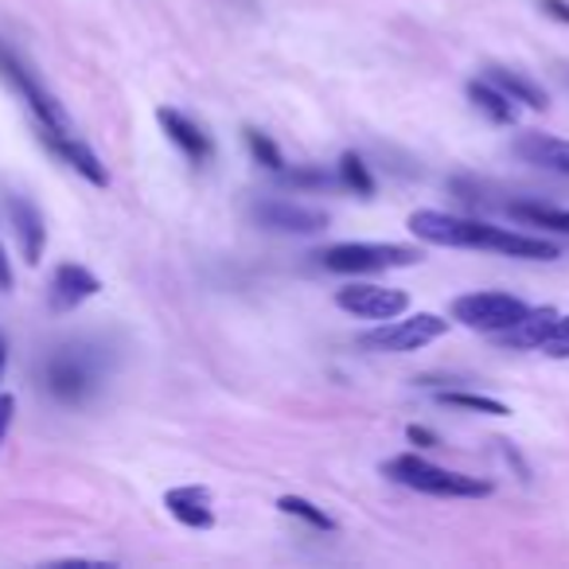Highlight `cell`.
<instances>
[{"label":"cell","instance_id":"1","mask_svg":"<svg viewBox=\"0 0 569 569\" xmlns=\"http://www.w3.org/2000/svg\"><path fill=\"white\" fill-rule=\"evenodd\" d=\"M106 375H110V356H106L102 343L90 340L63 343L40 367L43 390L63 406H87L102 390Z\"/></svg>","mask_w":569,"mask_h":569},{"label":"cell","instance_id":"2","mask_svg":"<svg viewBox=\"0 0 569 569\" xmlns=\"http://www.w3.org/2000/svg\"><path fill=\"white\" fill-rule=\"evenodd\" d=\"M382 476H390L395 483L410 491H426V496H441V499H483L491 496L488 480H476L465 472H449V468L429 465L418 452H402V457H390L382 465Z\"/></svg>","mask_w":569,"mask_h":569},{"label":"cell","instance_id":"3","mask_svg":"<svg viewBox=\"0 0 569 569\" xmlns=\"http://www.w3.org/2000/svg\"><path fill=\"white\" fill-rule=\"evenodd\" d=\"M413 261H421V253L398 242H340L320 253V266L332 273H379V269H402Z\"/></svg>","mask_w":569,"mask_h":569},{"label":"cell","instance_id":"4","mask_svg":"<svg viewBox=\"0 0 569 569\" xmlns=\"http://www.w3.org/2000/svg\"><path fill=\"white\" fill-rule=\"evenodd\" d=\"M449 332V320L437 317V312H418V317H406V320H382L375 332H363L359 336V343H363L367 351H390V356H406V351H418L426 348V343L441 340V336Z\"/></svg>","mask_w":569,"mask_h":569},{"label":"cell","instance_id":"5","mask_svg":"<svg viewBox=\"0 0 569 569\" xmlns=\"http://www.w3.org/2000/svg\"><path fill=\"white\" fill-rule=\"evenodd\" d=\"M527 309L530 305L511 293H465L452 301V320L472 328V332L496 336V332H503V328H511Z\"/></svg>","mask_w":569,"mask_h":569},{"label":"cell","instance_id":"6","mask_svg":"<svg viewBox=\"0 0 569 569\" xmlns=\"http://www.w3.org/2000/svg\"><path fill=\"white\" fill-rule=\"evenodd\" d=\"M483 227H488V222L460 219V214H445V211H413L410 214V230L421 238V242L457 246V250H480Z\"/></svg>","mask_w":569,"mask_h":569},{"label":"cell","instance_id":"7","mask_svg":"<svg viewBox=\"0 0 569 569\" xmlns=\"http://www.w3.org/2000/svg\"><path fill=\"white\" fill-rule=\"evenodd\" d=\"M250 214L261 230H273V234H317V230L328 227L325 211L293 203V199H258Z\"/></svg>","mask_w":569,"mask_h":569},{"label":"cell","instance_id":"8","mask_svg":"<svg viewBox=\"0 0 569 569\" xmlns=\"http://www.w3.org/2000/svg\"><path fill=\"white\" fill-rule=\"evenodd\" d=\"M336 305L359 320H395L410 309V297L402 289H387V284H343L336 293Z\"/></svg>","mask_w":569,"mask_h":569},{"label":"cell","instance_id":"9","mask_svg":"<svg viewBox=\"0 0 569 569\" xmlns=\"http://www.w3.org/2000/svg\"><path fill=\"white\" fill-rule=\"evenodd\" d=\"M0 74L12 82V87L20 90V98H24L28 106H32V113L40 118V126H51V129H71V121H67L63 106L56 102V98L48 94V90L36 82V74L28 71L24 63H20L17 56H12L9 48H0Z\"/></svg>","mask_w":569,"mask_h":569},{"label":"cell","instance_id":"10","mask_svg":"<svg viewBox=\"0 0 569 569\" xmlns=\"http://www.w3.org/2000/svg\"><path fill=\"white\" fill-rule=\"evenodd\" d=\"M40 141L48 144L51 152H56L63 164H71L74 172L82 176V180H90L94 188H106L110 183V172H106V164L98 160V152L90 149V144H82L79 137L71 133V129H51V126H40Z\"/></svg>","mask_w":569,"mask_h":569},{"label":"cell","instance_id":"11","mask_svg":"<svg viewBox=\"0 0 569 569\" xmlns=\"http://www.w3.org/2000/svg\"><path fill=\"white\" fill-rule=\"evenodd\" d=\"M102 293V281L90 273L87 266H74V261H63L51 277V309L56 312H71L79 309L82 301Z\"/></svg>","mask_w":569,"mask_h":569},{"label":"cell","instance_id":"12","mask_svg":"<svg viewBox=\"0 0 569 569\" xmlns=\"http://www.w3.org/2000/svg\"><path fill=\"white\" fill-rule=\"evenodd\" d=\"M480 250L507 253V258H527V261H553L558 258V246L546 242V238L519 234V230H507V227H491V222L483 227Z\"/></svg>","mask_w":569,"mask_h":569},{"label":"cell","instance_id":"13","mask_svg":"<svg viewBox=\"0 0 569 569\" xmlns=\"http://www.w3.org/2000/svg\"><path fill=\"white\" fill-rule=\"evenodd\" d=\"M211 503H214L211 491L199 488V483H183V488L164 491L168 515L191 530H211L214 527V507Z\"/></svg>","mask_w":569,"mask_h":569},{"label":"cell","instance_id":"14","mask_svg":"<svg viewBox=\"0 0 569 569\" xmlns=\"http://www.w3.org/2000/svg\"><path fill=\"white\" fill-rule=\"evenodd\" d=\"M9 219H12V230H17L20 250H24V261L28 266H40L43 246H48V227H43L40 207H36L32 199L12 196L9 199Z\"/></svg>","mask_w":569,"mask_h":569},{"label":"cell","instance_id":"15","mask_svg":"<svg viewBox=\"0 0 569 569\" xmlns=\"http://www.w3.org/2000/svg\"><path fill=\"white\" fill-rule=\"evenodd\" d=\"M561 312L558 309H527L511 328L496 332L499 348H511V351H538L546 343V336L553 332Z\"/></svg>","mask_w":569,"mask_h":569},{"label":"cell","instance_id":"16","mask_svg":"<svg viewBox=\"0 0 569 569\" xmlns=\"http://www.w3.org/2000/svg\"><path fill=\"white\" fill-rule=\"evenodd\" d=\"M157 121H160V129L168 133V141H172L176 149L191 160V164H207V160H211V137H207L191 118H183L180 110H168V106H160Z\"/></svg>","mask_w":569,"mask_h":569},{"label":"cell","instance_id":"17","mask_svg":"<svg viewBox=\"0 0 569 569\" xmlns=\"http://www.w3.org/2000/svg\"><path fill=\"white\" fill-rule=\"evenodd\" d=\"M515 152H519L527 164H538V168H546V172L569 176V141H561V137L522 133L519 141H515Z\"/></svg>","mask_w":569,"mask_h":569},{"label":"cell","instance_id":"18","mask_svg":"<svg viewBox=\"0 0 569 569\" xmlns=\"http://www.w3.org/2000/svg\"><path fill=\"white\" fill-rule=\"evenodd\" d=\"M483 79H488L491 87L503 90L511 102L527 106V110H546V106H550L546 90L538 87V82H530L527 74H519V71H507V67H488V71H483Z\"/></svg>","mask_w":569,"mask_h":569},{"label":"cell","instance_id":"19","mask_svg":"<svg viewBox=\"0 0 569 569\" xmlns=\"http://www.w3.org/2000/svg\"><path fill=\"white\" fill-rule=\"evenodd\" d=\"M468 98H472L476 110H483L491 121H499V126H511L515 118H519V110H515V102L503 94L499 87H491L488 79H476L468 82Z\"/></svg>","mask_w":569,"mask_h":569},{"label":"cell","instance_id":"20","mask_svg":"<svg viewBox=\"0 0 569 569\" xmlns=\"http://www.w3.org/2000/svg\"><path fill=\"white\" fill-rule=\"evenodd\" d=\"M507 211H511V219L527 222V227H546V230H561V234H569V211H566V207H550V203H511Z\"/></svg>","mask_w":569,"mask_h":569},{"label":"cell","instance_id":"21","mask_svg":"<svg viewBox=\"0 0 569 569\" xmlns=\"http://www.w3.org/2000/svg\"><path fill=\"white\" fill-rule=\"evenodd\" d=\"M437 402L457 406V410H472V413H491V418H507V413H511L503 402H496V398L468 395V390H441V395H437Z\"/></svg>","mask_w":569,"mask_h":569},{"label":"cell","instance_id":"22","mask_svg":"<svg viewBox=\"0 0 569 569\" xmlns=\"http://www.w3.org/2000/svg\"><path fill=\"white\" fill-rule=\"evenodd\" d=\"M340 183H343V188L356 191V196H363V199L375 196L371 172H367L363 157H356V152H343V157H340Z\"/></svg>","mask_w":569,"mask_h":569},{"label":"cell","instance_id":"23","mask_svg":"<svg viewBox=\"0 0 569 569\" xmlns=\"http://www.w3.org/2000/svg\"><path fill=\"white\" fill-rule=\"evenodd\" d=\"M277 507H281L284 515H297V519H305L309 527H317V530H336L332 515H325L317 503H309L305 496H281V499H277Z\"/></svg>","mask_w":569,"mask_h":569},{"label":"cell","instance_id":"24","mask_svg":"<svg viewBox=\"0 0 569 569\" xmlns=\"http://www.w3.org/2000/svg\"><path fill=\"white\" fill-rule=\"evenodd\" d=\"M246 144H250V157L258 160L261 168H269V172H277V176L284 172V157H281V149H277V144L269 141L266 133H258V129H246Z\"/></svg>","mask_w":569,"mask_h":569},{"label":"cell","instance_id":"25","mask_svg":"<svg viewBox=\"0 0 569 569\" xmlns=\"http://www.w3.org/2000/svg\"><path fill=\"white\" fill-rule=\"evenodd\" d=\"M538 351H546L550 359H569V317H558L553 332L546 336V343Z\"/></svg>","mask_w":569,"mask_h":569},{"label":"cell","instance_id":"26","mask_svg":"<svg viewBox=\"0 0 569 569\" xmlns=\"http://www.w3.org/2000/svg\"><path fill=\"white\" fill-rule=\"evenodd\" d=\"M281 176H284L289 183H297V188H328V183H332V176H328V172H317V168H293V172L284 168Z\"/></svg>","mask_w":569,"mask_h":569},{"label":"cell","instance_id":"27","mask_svg":"<svg viewBox=\"0 0 569 569\" xmlns=\"http://www.w3.org/2000/svg\"><path fill=\"white\" fill-rule=\"evenodd\" d=\"M538 9L546 12V17L561 20V24H569V0H538Z\"/></svg>","mask_w":569,"mask_h":569},{"label":"cell","instance_id":"28","mask_svg":"<svg viewBox=\"0 0 569 569\" xmlns=\"http://www.w3.org/2000/svg\"><path fill=\"white\" fill-rule=\"evenodd\" d=\"M12 410H17V398L0 395V441H4V433H9V426H12Z\"/></svg>","mask_w":569,"mask_h":569},{"label":"cell","instance_id":"29","mask_svg":"<svg viewBox=\"0 0 569 569\" xmlns=\"http://www.w3.org/2000/svg\"><path fill=\"white\" fill-rule=\"evenodd\" d=\"M0 289L4 293L12 289V266H9V253H4V242H0Z\"/></svg>","mask_w":569,"mask_h":569},{"label":"cell","instance_id":"30","mask_svg":"<svg viewBox=\"0 0 569 569\" xmlns=\"http://www.w3.org/2000/svg\"><path fill=\"white\" fill-rule=\"evenodd\" d=\"M406 437H410L413 445H433V441H437V437L429 433V429H418V426H410V429H406Z\"/></svg>","mask_w":569,"mask_h":569},{"label":"cell","instance_id":"31","mask_svg":"<svg viewBox=\"0 0 569 569\" xmlns=\"http://www.w3.org/2000/svg\"><path fill=\"white\" fill-rule=\"evenodd\" d=\"M0 371H4V359H0Z\"/></svg>","mask_w":569,"mask_h":569}]
</instances>
